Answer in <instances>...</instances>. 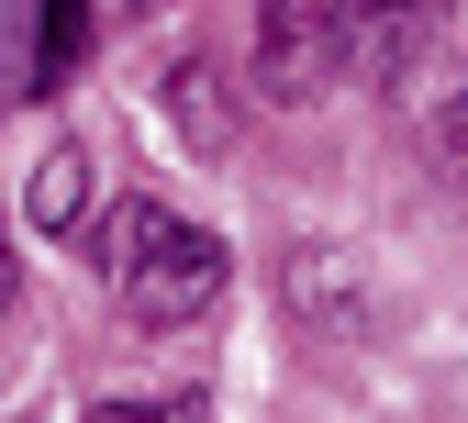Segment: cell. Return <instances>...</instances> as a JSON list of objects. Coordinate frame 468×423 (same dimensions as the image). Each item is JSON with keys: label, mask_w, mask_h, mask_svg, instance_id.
I'll list each match as a JSON object with an SVG mask.
<instances>
[{"label": "cell", "mask_w": 468, "mask_h": 423, "mask_svg": "<svg viewBox=\"0 0 468 423\" xmlns=\"http://www.w3.org/2000/svg\"><path fill=\"white\" fill-rule=\"evenodd\" d=\"M0 312H12V246H0Z\"/></svg>", "instance_id": "6"}, {"label": "cell", "mask_w": 468, "mask_h": 423, "mask_svg": "<svg viewBox=\"0 0 468 423\" xmlns=\"http://www.w3.org/2000/svg\"><path fill=\"white\" fill-rule=\"evenodd\" d=\"M23 212H34L45 234H68V223L90 212V156H79V145H45V156L23 167Z\"/></svg>", "instance_id": "3"}, {"label": "cell", "mask_w": 468, "mask_h": 423, "mask_svg": "<svg viewBox=\"0 0 468 423\" xmlns=\"http://www.w3.org/2000/svg\"><path fill=\"white\" fill-rule=\"evenodd\" d=\"M145 12H167V0H145Z\"/></svg>", "instance_id": "7"}, {"label": "cell", "mask_w": 468, "mask_h": 423, "mask_svg": "<svg viewBox=\"0 0 468 423\" xmlns=\"http://www.w3.org/2000/svg\"><path fill=\"white\" fill-rule=\"evenodd\" d=\"M357 23H368V0H268L257 12V79H268V100L335 90L346 68H357Z\"/></svg>", "instance_id": "2"}, {"label": "cell", "mask_w": 468, "mask_h": 423, "mask_svg": "<svg viewBox=\"0 0 468 423\" xmlns=\"http://www.w3.org/2000/svg\"><path fill=\"white\" fill-rule=\"evenodd\" d=\"M435 145H446V167L468 178V79H457V100H446V123H435Z\"/></svg>", "instance_id": "5"}, {"label": "cell", "mask_w": 468, "mask_h": 423, "mask_svg": "<svg viewBox=\"0 0 468 423\" xmlns=\"http://www.w3.org/2000/svg\"><path fill=\"white\" fill-rule=\"evenodd\" d=\"M101 279L134 301V323H201L212 301H223V246L201 223H179L167 201H123L101 223Z\"/></svg>", "instance_id": "1"}, {"label": "cell", "mask_w": 468, "mask_h": 423, "mask_svg": "<svg viewBox=\"0 0 468 423\" xmlns=\"http://www.w3.org/2000/svg\"><path fill=\"white\" fill-rule=\"evenodd\" d=\"M90 56V0H34V90H68Z\"/></svg>", "instance_id": "4"}]
</instances>
